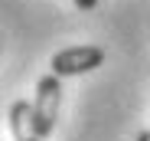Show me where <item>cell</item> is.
<instances>
[{"instance_id":"1","label":"cell","mask_w":150,"mask_h":141,"mask_svg":"<svg viewBox=\"0 0 150 141\" xmlns=\"http://www.w3.org/2000/svg\"><path fill=\"white\" fill-rule=\"evenodd\" d=\"M59 105H62V82L59 76H42L36 85V99H33V122L39 138L52 135L56 118H59Z\"/></svg>"},{"instance_id":"2","label":"cell","mask_w":150,"mask_h":141,"mask_svg":"<svg viewBox=\"0 0 150 141\" xmlns=\"http://www.w3.org/2000/svg\"><path fill=\"white\" fill-rule=\"evenodd\" d=\"M105 62V49L101 46H72V49H62L52 56V76H82L91 72Z\"/></svg>"},{"instance_id":"3","label":"cell","mask_w":150,"mask_h":141,"mask_svg":"<svg viewBox=\"0 0 150 141\" xmlns=\"http://www.w3.org/2000/svg\"><path fill=\"white\" fill-rule=\"evenodd\" d=\"M10 131H13V141H39V131L33 122V102L20 99L10 105Z\"/></svg>"},{"instance_id":"4","label":"cell","mask_w":150,"mask_h":141,"mask_svg":"<svg viewBox=\"0 0 150 141\" xmlns=\"http://www.w3.org/2000/svg\"><path fill=\"white\" fill-rule=\"evenodd\" d=\"M75 7H82V10H95L98 0H75Z\"/></svg>"},{"instance_id":"5","label":"cell","mask_w":150,"mask_h":141,"mask_svg":"<svg viewBox=\"0 0 150 141\" xmlns=\"http://www.w3.org/2000/svg\"><path fill=\"white\" fill-rule=\"evenodd\" d=\"M137 141H150V131H140V135H137Z\"/></svg>"}]
</instances>
